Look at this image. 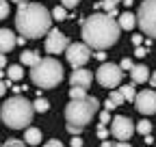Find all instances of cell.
I'll use <instances>...</instances> for the list:
<instances>
[{"label":"cell","instance_id":"6da1fadb","mask_svg":"<svg viewBox=\"0 0 156 147\" xmlns=\"http://www.w3.org/2000/svg\"><path fill=\"white\" fill-rule=\"evenodd\" d=\"M119 32H122V28L117 26V22L111 15H104V13L89 15L83 24V39L89 50L91 48L106 50V48L115 46L117 39H119Z\"/></svg>","mask_w":156,"mask_h":147},{"label":"cell","instance_id":"7a4b0ae2","mask_svg":"<svg viewBox=\"0 0 156 147\" xmlns=\"http://www.w3.org/2000/svg\"><path fill=\"white\" fill-rule=\"evenodd\" d=\"M15 26L24 39H39L46 35L52 26V15L44 5L37 2H24L17 7L15 13Z\"/></svg>","mask_w":156,"mask_h":147},{"label":"cell","instance_id":"3957f363","mask_svg":"<svg viewBox=\"0 0 156 147\" xmlns=\"http://www.w3.org/2000/svg\"><path fill=\"white\" fill-rule=\"evenodd\" d=\"M33 104L22 97V95H13L2 104V110H0V119H2L11 130H22L33 121Z\"/></svg>","mask_w":156,"mask_h":147},{"label":"cell","instance_id":"277c9868","mask_svg":"<svg viewBox=\"0 0 156 147\" xmlns=\"http://www.w3.org/2000/svg\"><path fill=\"white\" fill-rule=\"evenodd\" d=\"M30 80L41 89H52L63 80V65L52 56L39 59V63L30 67Z\"/></svg>","mask_w":156,"mask_h":147},{"label":"cell","instance_id":"5b68a950","mask_svg":"<svg viewBox=\"0 0 156 147\" xmlns=\"http://www.w3.org/2000/svg\"><path fill=\"white\" fill-rule=\"evenodd\" d=\"M98 106H100V102H98L95 97H85V100H72L65 108V119L69 125H76V128H83L93 119V115L98 113Z\"/></svg>","mask_w":156,"mask_h":147},{"label":"cell","instance_id":"8992f818","mask_svg":"<svg viewBox=\"0 0 156 147\" xmlns=\"http://www.w3.org/2000/svg\"><path fill=\"white\" fill-rule=\"evenodd\" d=\"M134 20L139 24V28L143 30V35L156 39V0H143Z\"/></svg>","mask_w":156,"mask_h":147},{"label":"cell","instance_id":"52a82bcc","mask_svg":"<svg viewBox=\"0 0 156 147\" xmlns=\"http://www.w3.org/2000/svg\"><path fill=\"white\" fill-rule=\"evenodd\" d=\"M122 78H124V71L119 69V65H115V63H102L100 67H98V71H95V80L100 82L104 89L119 87Z\"/></svg>","mask_w":156,"mask_h":147},{"label":"cell","instance_id":"ba28073f","mask_svg":"<svg viewBox=\"0 0 156 147\" xmlns=\"http://www.w3.org/2000/svg\"><path fill=\"white\" fill-rule=\"evenodd\" d=\"M65 56H67V63L74 69H78V67H85V63L91 59V50L85 43H69L65 48Z\"/></svg>","mask_w":156,"mask_h":147},{"label":"cell","instance_id":"9c48e42d","mask_svg":"<svg viewBox=\"0 0 156 147\" xmlns=\"http://www.w3.org/2000/svg\"><path fill=\"white\" fill-rule=\"evenodd\" d=\"M111 132L115 138H119V143H128L130 136L134 134V125H132V119L124 117V115H117L111 123Z\"/></svg>","mask_w":156,"mask_h":147},{"label":"cell","instance_id":"30bf717a","mask_svg":"<svg viewBox=\"0 0 156 147\" xmlns=\"http://www.w3.org/2000/svg\"><path fill=\"white\" fill-rule=\"evenodd\" d=\"M67 46H69V41H67L65 32H61L58 28L48 30V37H46V52L48 54H61V52H65Z\"/></svg>","mask_w":156,"mask_h":147},{"label":"cell","instance_id":"8fae6325","mask_svg":"<svg viewBox=\"0 0 156 147\" xmlns=\"http://www.w3.org/2000/svg\"><path fill=\"white\" fill-rule=\"evenodd\" d=\"M134 106L141 115H154L156 113V91L145 89L141 93H136L134 97Z\"/></svg>","mask_w":156,"mask_h":147},{"label":"cell","instance_id":"7c38bea8","mask_svg":"<svg viewBox=\"0 0 156 147\" xmlns=\"http://www.w3.org/2000/svg\"><path fill=\"white\" fill-rule=\"evenodd\" d=\"M91 80H93V74H91L89 69H85V67H78V69H74V71H72V76H69L72 87L85 89V91H87V87L91 84Z\"/></svg>","mask_w":156,"mask_h":147},{"label":"cell","instance_id":"4fadbf2b","mask_svg":"<svg viewBox=\"0 0 156 147\" xmlns=\"http://www.w3.org/2000/svg\"><path fill=\"white\" fill-rule=\"evenodd\" d=\"M15 39H17V37L9 28H0V54L11 52L15 48Z\"/></svg>","mask_w":156,"mask_h":147},{"label":"cell","instance_id":"5bb4252c","mask_svg":"<svg viewBox=\"0 0 156 147\" xmlns=\"http://www.w3.org/2000/svg\"><path fill=\"white\" fill-rule=\"evenodd\" d=\"M130 74H132V82H145V80H150V69L145 67V65H134L132 69H130Z\"/></svg>","mask_w":156,"mask_h":147},{"label":"cell","instance_id":"9a60e30c","mask_svg":"<svg viewBox=\"0 0 156 147\" xmlns=\"http://www.w3.org/2000/svg\"><path fill=\"white\" fill-rule=\"evenodd\" d=\"M24 143L26 145H39V143H41V130H39V128H26Z\"/></svg>","mask_w":156,"mask_h":147},{"label":"cell","instance_id":"2e32d148","mask_svg":"<svg viewBox=\"0 0 156 147\" xmlns=\"http://www.w3.org/2000/svg\"><path fill=\"white\" fill-rule=\"evenodd\" d=\"M39 59H41V56H39V52H35V50H24L22 54H20V61H22L24 65H37L39 63Z\"/></svg>","mask_w":156,"mask_h":147},{"label":"cell","instance_id":"e0dca14e","mask_svg":"<svg viewBox=\"0 0 156 147\" xmlns=\"http://www.w3.org/2000/svg\"><path fill=\"white\" fill-rule=\"evenodd\" d=\"M134 24H136V20H134V15H132L130 11L122 13V15H119V22H117V26H119V28H124V30L134 28Z\"/></svg>","mask_w":156,"mask_h":147},{"label":"cell","instance_id":"ac0fdd59","mask_svg":"<svg viewBox=\"0 0 156 147\" xmlns=\"http://www.w3.org/2000/svg\"><path fill=\"white\" fill-rule=\"evenodd\" d=\"M124 104V97H122V93L119 91H111V95H108V100H106V110H113V108H117V106H122Z\"/></svg>","mask_w":156,"mask_h":147},{"label":"cell","instance_id":"d6986e66","mask_svg":"<svg viewBox=\"0 0 156 147\" xmlns=\"http://www.w3.org/2000/svg\"><path fill=\"white\" fill-rule=\"evenodd\" d=\"M7 76H9V80L17 82V80H22V76H24V69L20 67V65H9V69H7Z\"/></svg>","mask_w":156,"mask_h":147},{"label":"cell","instance_id":"ffe728a7","mask_svg":"<svg viewBox=\"0 0 156 147\" xmlns=\"http://www.w3.org/2000/svg\"><path fill=\"white\" fill-rule=\"evenodd\" d=\"M119 93H122L124 102H126V100H128V102H134V97H136V91H134L132 84H124V87H119Z\"/></svg>","mask_w":156,"mask_h":147},{"label":"cell","instance_id":"44dd1931","mask_svg":"<svg viewBox=\"0 0 156 147\" xmlns=\"http://www.w3.org/2000/svg\"><path fill=\"white\" fill-rule=\"evenodd\" d=\"M48 108H50V102H48L46 97H37V100L33 102V110H37V113H46Z\"/></svg>","mask_w":156,"mask_h":147},{"label":"cell","instance_id":"7402d4cb","mask_svg":"<svg viewBox=\"0 0 156 147\" xmlns=\"http://www.w3.org/2000/svg\"><path fill=\"white\" fill-rule=\"evenodd\" d=\"M136 132H141L143 136H150V132H152V123L147 121V119H143V121H139L136 123V128H134Z\"/></svg>","mask_w":156,"mask_h":147},{"label":"cell","instance_id":"603a6c76","mask_svg":"<svg viewBox=\"0 0 156 147\" xmlns=\"http://www.w3.org/2000/svg\"><path fill=\"white\" fill-rule=\"evenodd\" d=\"M69 97L72 100H85L87 97V91L85 89H78V87H72L69 89Z\"/></svg>","mask_w":156,"mask_h":147},{"label":"cell","instance_id":"cb8c5ba5","mask_svg":"<svg viewBox=\"0 0 156 147\" xmlns=\"http://www.w3.org/2000/svg\"><path fill=\"white\" fill-rule=\"evenodd\" d=\"M50 15H52V20H58V22H61V20H65V17H67V11H65L63 7H56Z\"/></svg>","mask_w":156,"mask_h":147},{"label":"cell","instance_id":"d4e9b609","mask_svg":"<svg viewBox=\"0 0 156 147\" xmlns=\"http://www.w3.org/2000/svg\"><path fill=\"white\" fill-rule=\"evenodd\" d=\"M9 15V2L7 0H0V20H5Z\"/></svg>","mask_w":156,"mask_h":147},{"label":"cell","instance_id":"484cf974","mask_svg":"<svg viewBox=\"0 0 156 147\" xmlns=\"http://www.w3.org/2000/svg\"><path fill=\"white\" fill-rule=\"evenodd\" d=\"M2 147H26V143H22V141H17V138H9Z\"/></svg>","mask_w":156,"mask_h":147},{"label":"cell","instance_id":"4316f807","mask_svg":"<svg viewBox=\"0 0 156 147\" xmlns=\"http://www.w3.org/2000/svg\"><path fill=\"white\" fill-rule=\"evenodd\" d=\"M132 67H134V63H132L130 59H124V61L119 63V69H122V71H124V69H128V71H130Z\"/></svg>","mask_w":156,"mask_h":147},{"label":"cell","instance_id":"83f0119b","mask_svg":"<svg viewBox=\"0 0 156 147\" xmlns=\"http://www.w3.org/2000/svg\"><path fill=\"white\" fill-rule=\"evenodd\" d=\"M61 2H63V9H74V7H78L80 0H61Z\"/></svg>","mask_w":156,"mask_h":147},{"label":"cell","instance_id":"f1b7e54d","mask_svg":"<svg viewBox=\"0 0 156 147\" xmlns=\"http://www.w3.org/2000/svg\"><path fill=\"white\" fill-rule=\"evenodd\" d=\"M117 2H122V0H104L102 5H104V9H108V11L113 13V9H115V5H117Z\"/></svg>","mask_w":156,"mask_h":147},{"label":"cell","instance_id":"f546056e","mask_svg":"<svg viewBox=\"0 0 156 147\" xmlns=\"http://www.w3.org/2000/svg\"><path fill=\"white\" fill-rule=\"evenodd\" d=\"M44 147H63V143L61 141H58V138H52V141H48Z\"/></svg>","mask_w":156,"mask_h":147},{"label":"cell","instance_id":"4dcf8cb0","mask_svg":"<svg viewBox=\"0 0 156 147\" xmlns=\"http://www.w3.org/2000/svg\"><path fill=\"white\" fill-rule=\"evenodd\" d=\"M108 119H111L108 110H104V113H100V121H102V125H104V123H108Z\"/></svg>","mask_w":156,"mask_h":147},{"label":"cell","instance_id":"1f68e13d","mask_svg":"<svg viewBox=\"0 0 156 147\" xmlns=\"http://www.w3.org/2000/svg\"><path fill=\"white\" fill-rule=\"evenodd\" d=\"M7 89H9V82H2V80H0V97L7 93Z\"/></svg>","mask_w":156,"mask_h":147},{"label":"cell","instance_id":"d6a6232c","mask_svg":"<svg viewBox=\"0 0 156 147\" xmlns=\"http://www.w3.org/2000/svg\"><path fill=\"white\" fill-rule=\"evenodd\" d=\"M141 41H143V37H141V35H134V37H132V43H134L136 48L141 46Z\"/></svg>","mask_w":156,"mask_h":147},{"label":"cell","instance_id":"836d02e7","mask_svg":"<svg viewBox=\"0 0 156 147\" xmlns=\"http://www.w3.org/2000/svg\"><path fill=\"white\" fill-rule=\"evenodd\" d=\"M69 143H72V147H83V141L78 138V136H74V138H72Z\"/></svg>","mask_w":156,"mask_h":147},{"label":"cell","instance_id":"e575fe53","mask_svg":"<svg viewBox=\"0 0 156 147\" xmlns=\"http://www.w3.org/2000/svg\"><path fill=\"white\" fill-rule=\"evenodd\" d=\"M134 54H136V56H139V59H141V56H145V48H141V46H139V48L134 50Z\"/></svg>","mask_w":156,"mask_h":147},{"label":"cell","instance_id":"d590c367","mask_svg":"<svg viewBox=\"0 0 156 147\" xmlns=\"http://www.w3.org/2000/svg\"><path fill=\"white\" fill-rule=\"evenodd\" d=\"M98 136H100V138H106V130H104V125L98 128Z\"/></svg>","mask_w":156,"mask_h":147},{"label":"cell","instance_id":"8d00e7d4","mask_svg":"<svg viewBox=\"0 0 156 147\" xmlns=\"http://www.w3.org/2000/svg\"><path fill=\"white\" fill-rule=\"evenodd\" d=\"M2 67H7V56H5V54H0V69H2Z\"/></svg>","mask_w":156,"mask_h":147},{"label":"cell","instance_id":"74e56055","mask_svg":"<svg viewBox=\"0 0 156 147\" xmlns=\"http://www.w3.org/2000/svg\"><path fill=\"white\" fill-rule=\"evenodd\" d=\"M150 82H152V87H156V71H154L152 76H150Z\"/></svg>","mask_w":156,"mask_h":147},{"label":"cell","instance_id":"f35d334b","mask_svg":"<svg viewBox=\"0 0 156 147\" xmlns=\"http://www.w3.org/2000/svg\"><path fill=\"white\" fill-rule=\"evenodd\" d=\"M113 147H130V143H115Z\"/></svg>","mask_w":156,"mask_h":147},{"label":"cell","instance_id":"ab89813d","mask_svg":"<svg viewBox=\"0 0 156 147\" xmlns=\"http://www.w3.org/2000/svg\"><path fill=\"white\" fill-rule=\"evenodd\" d=\"M13 2H17V5H24V2H26V0H13Z\"/></svg>","mask_w":156,"mask_h":147},{"label":"cell","instance_id":"60d3db41","mask_svg":"<svg viewBox=\"0 0 156 147\" xmlns=\"http://www.w3.org/2000/svg\"><path fill=\"white\" fill-rule=\"evenodd\" d=\"M0 147H2V145H0Z\"/></svg>","mask_w":156,"mask_h":147}]
</instances>
